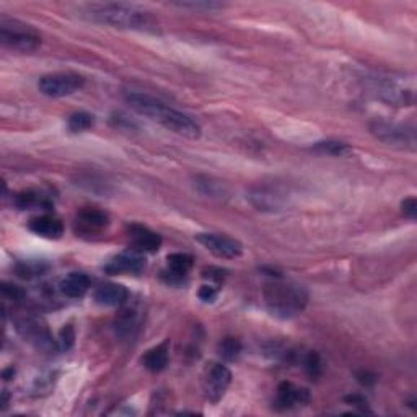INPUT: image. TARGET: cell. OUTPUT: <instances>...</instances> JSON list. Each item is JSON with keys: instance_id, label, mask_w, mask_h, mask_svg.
Wrapping results in <instances>:
<instances>
[{"instance_id": "cell-10", "label": "cell", "mask_w": 417, "mask_h": 417, "mask_svg": "<svg viewBox=\"0 0 417 417\" xmlns=\"http://www.w3.org/2000/svg\"><path fill=\"white\" fill-rule=\"evenodd\" d=\"M194 238L217 258L232 259L238 258L243 253V244L235 238L224 235V233H197Z\"/></svg>"}, {"instance_id": "cell-4", "label": "cell", "mask_w": 417, "mask_h": 417, "mask_svg": "<svg viewBox=\"0 0 417 417\" xmlns=\"http://www.w3.org/2000/svg\"><path fill=\"white\" fill-rule=\"evenodd\" d=\"M365 88L375 100L390 106H411L414 103V87L406 85L401 77L367 76L364 78Z\"/></svg>"}, {"instance_id": "cell-5", "label": "cell", "mask_w": 417, "mask_h": 417, "mask_svg": "<svg viewBox=\"0 0 417 417\" xmlns=\"http://www.w3.org/2000/svg\"><path fill=\"white\" fill-rule=\"evenodd\" d=\"M0 43L4 48L11 51H20V53H30L39 48L41 36L30 28V25L20 21H10L7 19L0 20Z\"/></svg>"}, {"instance_id": "cell-26", "label": "cell", "mask_w": 417, "mask_h": 417, "mask_svg": "<svg viewBox=\"0 0 417 417\" xmlns=\"http://www.w3.org/2000/svg\"><path fill=\"white\" fill-rule=\"evenodd\" d=\"M173 5L181 9H190V10H196V11H215L225 7V4L220 2H214V0H191V2H175Z\"/></svg>"}, {"instance_id": "cell-27", "label": "cell", "mask_w": 417, "mask_h": 417, "mask_svg": "<svg viewBox=\"0 0 417 417\" xmlns=\"http://www.w3.org/2000/svg\"><path fill=\"white\" fill-rule=\"evenodd\" d=\"M46 269H48V266H46L44 262L26 261V262H20V264L16 266V274L23 279H33L36 276H41Z\"/></svg>"}, {"instance_id": "cell-18", "label": "cell", "mask_w": 417, "mask_h": 417, "mask_svg": "<svg viewBox=\"0 0 417 417\" xmlns=\"http://www.w3.org/2000/svg\"><path fill=\"white\" fill-rule=\"evenodd\" d=\"M90 277L83 272H71L59 284L61 292L68 299H82L90 290Z\"/></svg>"}, {"instance_id": "cell-1", "label": "cell", "mask_w": 417, "mask_h": 417, "mask_svg": "<svg viewBox=\"0 0 417 417\" xmlns=\"http://www.w3.org/2000/svg\"><path fill=\"white\" fill-rule=\"evenodd\" d=\"M125 101L142 116H147L152 121H157L175 134H180L187 139H199L201 137V125H199L191 116L181 113L175 108H170L165 103L158 101L153 96L145 93H128Z\"/></svg>"}, {"instance_id": "cell-8", "label": "cell", "mask_w": 417, "mask_h": 417, "mask_svg": "<svg viewBox=\"0 0 417 417\" xmlns=\"http://www.w3.org/2000/svg\"><path fill=\"white\" fill-rule=\"evenodd\" d=\"M230 369L222 362H210L202 372V390L210 403H219L232 385Z\"/></svg>"}, {"instance_id": "cell-17", "label": "cell", "mask_w": 417, "mask_h": 417, "mask_svg": "<svg viewBox=\"0 0 417 417\" xmlns=\"http://www.w3.org/2000/svg\"><path fill=\"white\" fill-rule=\"evenodd\" d=\"M140 324V313L133 307H125L118 313L116 319H114V329L116 334L121 339L134 338L137 331H139Z\"/></svg>"}, {"instance_id": "cell-9", "label": "cell", "mask_w": 417, "mask_h": 417, "mask_svg": "<svg viewBox=\"0 0 417 417\" xmlns=\"http://www.w3.org/2000/svg\"><path fill=\"white\" fill-rule=\"evenodd\" d=\"M287 191L277 182H258L251 186L248 192V199L251 204L258 210L274 212V210H282L287 204Z\"/></svg>"}, {"instance_id": "cell-2", "label": "cell", "mask_w": 417, "mask_h": 417, "mask_svg": "<svg viewBox=\"0 0 417 417\" xmlns=\"http://www.w3.org/2000/svg\"><path fill=\"white\" fill-rule=\"evenodd\" d=\"M85 19L114 28L137 31H157L158 23L150 11L130 4H90L83 7Z\"/></svg>"}, {"instance_id": "cell-20", "label": "cell", "mask_w": 417, "mask_h": 417, "mask_svg": "<svg viewBox=\"0 0 417 417\" xmlns=\"http://www.w3.org/2000/svg\"><path fill=\"white\" fill-rule=\"evenodd\" d=\"M14 205L16 209L20 210H26V209H34V207H43V209H49L51 207V201L48 196L44 194L33 191V190H26V191H20L16 192L14 196Z\"/></svg>"}, {"instance_id": "cell-32", "label": "cell", "mask_w": 417, "mask_h": 417, "mask_svg": "<svg viewBox=\"0 0 417 417\" xmlns=\"http://www.w3.org/2000/svg\"><path fill=\"white\" fill-rule=\"evenodd\" d=\"M199 299H201L204 304H212V302H215L217 295H219V290H217L215 285H210V284H205L202 285L201 289H199Z\"/></svg>"}, {"instance_id": "cell-29", "label": "cell", "mask_w": 417, "mask_h": 417, "mask_svg": "<svg viewBox=\"0 0 417 417\" xmlns=\"http://www.w3.org/2000/svg\"><path fill=\"white\" fill-rule=\"evenodd\" d=\"M59 349L61 351H68L71 347L73 346V342H76V329H73L72 324H66L64 328L61 329L59 333Z\"/></svg>"}, {"instance_id": "cell-28", "label": "cell", "mask_w": 417, "mask_h": 417, "mask_svg": "<svg viewBox=\"0 0 417 417\" xmlns=\"http://www.w3.org/2000/svg\"><path fill=\"white\" fill-rule=\"evenodd\" d=\"M304 367L307 370V374L310 375L312 379H316V376L321 375V370H323L321 357H319L316 352L307 354L305 359H304Z\"/></svg>"}, {"instance_id": "cell-11", "label": "cell", "mask_w": 417, "mask_h": 417, "mask_svg": "<svg viewBox=\"0 0 417 417\" xmlns=\"http://www.w3.org/2000/svg\"><path fill=\"white\" fill-rule=\"evenodd\" d=\"M76 232L80 235H100L110 227V217L106 212L95 207H85L76 217Z\"/></svg>"}, {"instance_id": "cell-33", "label": "cell", "mask_w": 417, "mask_h": 417, "mask_svg": "<svg viewBox=\"0 0 417 417\" xmlns=\"http://www.w3.org/2000/svg\"><path fill=\"white\" fill-rule=\"evenodd\" d=\"M344 401H346L347 404H351V406L359 408V409L362 411V413H370V409H369V401H367V399H365V396H362V395H349V396H346V398H344Z\"/></svg>"}, {"instance_id": "cell-31", "label": "cell", "mask_w": 417, "mask_h": 417, "mask_svg": "<svg viewBox=\"0 0 417 417\" xmlns=\"http://www.w3.org/2000/svg\"><path fill=\"white\" fill-rule=\"evenodd\" d=\"M225 272H227V271L220 269V267L210 266V267H205V269L202 271V277H204V279H207V281H210V282L220 284V282H224V279H225V276H227Z\"/></svg>"}, {"instance_id": "cell-34", "label": "cell", "mask_w": 417, "mask_h": 417, "mask_svg": "<svg viewBox=\"0 0 417 417\" xmlns=\"http://www.w3.org/2000/svg\"><path fill=\"white\" fill-rule=\"evenodd\" d=\"M401 207H403V214L404 215L409 217V219H416V215H417V201L414 197L404 199L403 204H401Z\"/></svg>"}, {"instance_id": "cell-16", "label": "cell", "mask_w": 417, "mask_h": 417, "mask_svg": "<svg viewBox=\"0 0 417 417\" xmlns=\"http://www.w3.org/2000/svg\"><path fill=\"white\" fill-rule=\"evenodd\" d=\"M93 299L98 305L103 307H121L129 299L128 289L121 284H101L98 289L95 290Z\"/></svg>"}, {"instance_id": "cell-36", "label": "cell", "mask_w": 417, "mask_h": 417, "mask_svg": "<svg viewBox=\"0 0 417 417\" xmlns=\"http://www.w3.org/2000/svg\"><path fill=\"white\" fill-rule=\"evenodd\" d=\"M4 379L5 380H10V376H14L15 375V370H14V367H10V369H7V370H4Z\"/></svg>"}, {"instance_id": "cell-7", "label": "cell", "mask_w": 417, "mask_h": 417, "mask_svg": "<svg viewBox=\"0 0 417 417\" xmlns=\"http://www.w3.org/2000/svg\"><path fill=\"white\" fill-rule=\"evenodd\" d=\"M38 87L49 98H64L83 87V77L73 72H54L39 78Z\"/></svg>"}, {"instance_id": "cell-14", "label": "cell", "mask_w": 417, "mask_h": 417, "mask_svg": "<svg viewBox=\"0 0 417 417\" xmlns=\"http://www.w3.org/2000/svg\"><path fill=\"white\" fill-rule=\"evenodd\" d=\"M128 233L134 249L139 251V253H157L162 247V237L144 225H129Z\"/></svg>"}, {"instance_id": "cell-21", "label": "cell", "mask_w": 417, "mask_h": 417, "mask_svg": "<svg viewBox=\"0 0 417 417\" xmlns=\"http://www.w3.org/2000/svg\"><path fill=\"white\" fill-rule=\"evenodd\" d=\"M194 258L187 253H173L167 258V271L181 279H186L192 269Z\"/></svg>"}, {"instance_id": "cell-3", "label": "cell", "mask_w": 417, "mask_h": 417, "mask_svg": "<svg viewBox=\"0 0 417 417\" xmlns=\"http://www.w3.org/2000/svg\"><path fill=\"white\" fill-rule=\"evenodd\" d=\"M264 304L271 315L281 319L299 316L308 305V294L292 282H271L264 287Z\"/></svg>"}, {"instance_id": "cell-19", "label": "cell", "mask_w": 417, "mask_h": 417, "mask_svg": "<svg viewBox=\"0 0 417 417\" xmlns=\"http://www.w3.org/2000/svg\"><path fill=\"white\" fill-rule=\"evenodd\" d=\"M168 359H170V341H163L162 344L148 349L144 354V357L140 359V362L147 370L157 374V372H162V370L167 367Z\"/></svg>"}, {"instance_id": "cell-23", "label": "cell", "mask_w": 417, "mask_h": 417, "mask_svg": "<svg viewBox=\"0 0 417 417\" xmlns=\"http://www.w3.org/2000/svg\"><path fill=\"white\" fill-rule=\"evenodd\" d=\"M312 150L316 153H321V155L342 157L351 152V147L347 145L346 142H341V140H321V142H316V144L312 147Z\"/></svg>"}, {"instance_id": "cell-12", "label": "cell", "mask_w": 417, "mask_h": 417, "mask_svg": "<svg viewBox=\"0 0 417 417\" xmlns=\"http://www.w3.org/2000/svg\"><path fill=\"white\" fill-rule=\"evenodd\" d=\"M106 274H111V276H121V274H140L145 269V258L144 253H139V251H125L118 256H114L105 264Z\"/></svg>"}, {"instance_id": "cell-15", "label": "cell", "mask_w": 417, "mask_h": 417, "mask_svg": "<svg viewBox=\"0 0 417 417\" xmlns=\"http://www.w3.org/2000/svg\"><path fill=\"white\" fill-rule=\"evenodd\" d=\"M30 230L36 235L48 238V240H59L64 235V224H62L61 219H57L53 214H43L38 217H33L30 220Z\"/></svg>"}, {"instance_id": "cell-30", "label": "cell", "mask_w": 417, "mask_h": 417, "mask_svg": "<svg viewBox=\"0 0 417 417\" xmlns=\"http://www.w3.org/2000/svg\"><path fill=\"white\" fill-rule=\"evenodd\" d=\"M2 294L11 302H21V300H25V297H26V292L20 287V285H15L10 282L2 284Z\"/></svg>"}, {"instance_id": "cell-13", "label": "cell", "mask_w": 417, "mask_h": 417, "mask_svg": "<svg viewBox=\"0 0 417 417\" xmlns=\"http://www.w3.org/2000/svg\"><path fill=\"white\" fill-rule=\"evenodd\" d=\"M310 403V391L307 388H300L290 381H282L277 386L276 391V404L277 409H292L297 406H305Z\"/></svg>"}, {"instance_id": "cell-25", "label": "cell", "mask_w": 417, "mask_h": 417, "mask_svg": "<svg viewBox=\"0 0 417 417\" xmlns=\"http://www.w3.org/2000/svg\"><path fill=\"white\" fill-rule=\"evenodd\" d=\"M67 125L72 133H85V130L91 129V125H93V116L85 111L73 113L68 116Z\"/></svg>"}, {"instance_id": "cell-6", "label": "cell", "mask_w": 417, "mask_h": 417, "mask_svg": "<svg viewBox=\"0 0 417 417\" xmlns=\"http://www.w3.org/2000/svg\"><path fill=\"white\" fill-rule=\"evenodd\" d=\"M370 133L386 145L406 148V150H414L416 148V129L413 125L376 119L370 124Z\"/></svg>"}, {"instance_id": "cell-22", "label": "cell", "mask_w": 417, "mask_h": 417, "mask_svg": "<svg viewBox=\"0 0 417 417\" xmlns=\"http://www.w3.org/2000/svg\"><path fill=\"white\" fill-rule=\"evenodd\" d=\"M196 186L199 192L205 197L222 199L224 196H227L224 185H222L220 181H214L212 178H207V176H199V178H196Z\"/></svg>"}, {"instance_id": "cell-24", "label": "cell", "mask_w": 417, "mask_h": 417, "mask_svg": "<svg viewBox=\"0 0 417 417\" xmlns=\"http://www.w3.org/2000/svg\"><path fill=\"white\" fill-rule=\"evenodd\" d=\"M242 351H243L242 342L237 338H232V336H227V338L219 342V356L224 359V361L228 362L237 361V359L242 356Z\"/></svg>"}, {"instance_id": "cell-35", "label": "cell", "mask_w": 417, "mask_h": 417, "mask_svg": "<svg viewBox=\"0 0 417 417\" xmlns=\"http://www.w3.org/2000/svg\"><path fill=\"white\" fill-rule=\"evenodd\" d=\"M357 380L364 386H372L376 381V376L370 372H365V370H361V372H357Z\"/></svg>"}]
</instances>
